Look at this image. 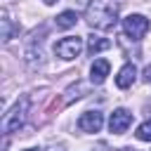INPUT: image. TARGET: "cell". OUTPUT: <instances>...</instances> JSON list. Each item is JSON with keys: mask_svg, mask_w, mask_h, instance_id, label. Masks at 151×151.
Returning a JSON list of instances; mask_svg holds the SVG:
<instances>
[{"mask_svg": "<svg viewBox=\"0 0 151 151\" xmlns=\"http://www.w3.org/2000/svg\"><path fill=\"white\" fill-rule=\"evenodd\" d=\"M134 78H137V68H134V64H125V66L118 71V76H116V85H118L120 90H127V87L134 83Z\"/></svg>", "mask_w": 151, "mask_h": 151, "instance_id": "ba28073f", "label": "cell"}, {"mask_svg": "<svg viewBox=\"0 0 151 151\" xmlns=\"http://www.w3.org/2000/svg\"><path fill=\"white\" fill-rule=\"evenodd\" d=\"M54 21H57V28H71V26H76L78 14H76V12H71V9H66V12H61Z\"/></svg>", "mask_w": 151, "mask_h": 151, "instance_id": "30bf717a", "label": "cell"}, {"mask_svg": "<svg viewBox=\"0 0 151 151\" xmlns=\"http://www.w3.org/2000/svg\"><path fill=\"white\" fill-rule=\"evenodd\" d=\"M0 24H2V40L7 42V40H12V33H14V28H12V21H9V17H7V12H2V19H0Z\"/></svg>", "mask_w": 151, "mask_h": 151, "instance_id": "8fae6325", "label": "cell"}, {"mask_svg": "<svg viewBox=\"0 0 151 151\" xmlns=\"http://www.w3.org/2000/svg\"><path fill=\"white\" fill-rule=\"evenodd\" d=\"M104 125V116L101 111H85L80 118H78V127L83 132H99Z\"/></svg>", "mask_w": 151, "mask_h": 151, "instance_id": "8992f818", "label": "cell"}, {"mask_svg": "<svg viewBox=\"0 0 151 151\" xmlns=\"http://www.w3.org/2000/svg\"><path fill=\"white\" fill-rule=\"evenodd\" d=\"M28 118V97H21L2 118V132L5 134H12V132H19V127H24Z\"/></svg>", "mask_w": 151, "mask_h": 151, "instance_id": "7a4b0ae2", "label": "cell"}, {"mask_svg": "<svg viewBox=\"0 0 151 151\" xmlns=\"http://www.w3.org/2000/svg\"><path fill=\"white\" fill-rule=\"evenodd\" d=\"M118 151H137V149H118Z\"/></svg>", "mask_w": 151, "mask_h": 151, "instance_id": "9a60e30c", "label": "cell"}, {"mask_svg": "<svg viewBox=\"0 0 151 151\" xmlns=\"http://www.w3.org/2000/svg\"><path fill=\"white\" fill-rule=\"evenodd\" d=\"M24 151H40V149H24Z\"/></svg>", "mask_w": 151, "mask_h": 151, "instance_id": "2e32d148", "label": "cell"}, {"mask_svg": "<svg viewBox=\"0 0 151 151\" xmlns=\"http://www.w3.org/2000/svg\"><path fill=\"white\" fill-rule=\"evenodd\" d=\"M45 5H54V2H59V0H42Z\"/></svg>", "mask_w": 151, "mask_h": 151, "instance_id": "5bb4252c", "label": "cell"}, {"mask_svg": "<svg viewBox=\"0 0 151 151\" xmlns=\"http://www.w3.org/2000/svg\"><path fill=\"white\" fill-rule=\"evenodd\" d=\"M130 125H132V113L127 109H116L111 113V118H109V130L113 134H123Z\"/></svg>", "mask_w": 151, "mask_h": 151, "instance_id": "5b68a950", "label": "cell"}, {"mask_svg": "<svg viewBox=\"0 0 151 151\" xmlns=\"http://www.w3.org/2000/svg\"><path fill=\"white\" fill-rule=\"evenodd\" d=\"M109 61L106 59H94L92 61V68H90V80L94 83V85H101L104 80H106V76H109Z\"/></svg>", "mask_w": 151, "mask_h": 151, "instance_id": "52a82bcc", "label": "cell"}, {"mask_svg": "<svg viewBox=\"0 0 151 151\" xmlns=\"http://www.w3.org/2000/svg\"><path fill=\"white\" fill-rule=\"evenodd\" d=\"M80 52H83V38H78V35H66L54 45V54L59 59H64V61L76 59Z\"/></svg>", "mask_w": 151, "mask_h": 151, "instance_id": "3957f363", "label": "cell"}, {"mask_svg": "<svg viewBox=\"0 0 151 151\" xmlns=\"http://www.w3.org/2000/svg\"><path fill=\"white\" fill-rule=\"evenodd\" d=\"M123 31H125L127 38L142 40V38L146 35V31H149V19L142 17V14H127V17L123 19Z\"/></svg>", "mask_w": 151, "mask_h": 151, "instance_id": "277c9868", "label": "cell"}, {"mask_svg": "<svg viewBox=\"0 0 151 151\" xmlns=\"http://www.w3.org/2000/svg\"><path fill=\"white\" fill-rule=\"evenodd\" d=\"M85 21L97 31H111L118 24V5L113 0H92L85 9Z\"/></svg>", "mask_w": 151, "mask_h": 151, "instance_id": "6da1fadb", "label": "cell"}, {"mask_svg": "<svg viewBox=\"0 0 151 151\" xmlns=\"http://www.w3.org/2000/svg\"><path fill=\"white\" fill-rule=\"evenodd\" d=\"M142 78H144V83H151V64L144 68V73H142Z\"/></svg>", "mask_w": 151, "mask_h": 151, "instance_id": "4fadbf2b", "label": "cell"}, {"mask_svg": "<svg viewBox=\"0 0 151 151\" xmlns=\"http://www.w3.org/2000/svg\"><path fill=\"white\" fill-rule=\"evenodd\" d=\"M137 139H142V142H151V120H144L139 127H137Z\"/></svg>", "mask_w": 151, "mask_h": 151, "instance_id": "7c38bea8", "label": "cell"}, {"mask_svg": "<svg viewBox=\"0 0 151 151\" xmlns=\"http://www.w3.org/2000/svg\"><path fill=\"white\" fill-rule=\"evenodd\" d=\"M109 47H111V40H106V38H99V35H90L87 38V52L90 54H97V52L109 50Z\"/></svg>", "mask_w": 151, "mask_h": 151, "instance_id": "9c48e42d", "label": "cell"}]
</instances>
